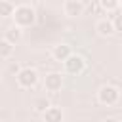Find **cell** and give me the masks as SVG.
<instances>
[{
    "label": "cell",
    "instance_id": "4fadbf2b",
    "mask_svg": "<svg viewBox=\"0 0 122 122\" xmlns=\"http://www.w3.org/2000/svg\"><path fill=\"white\" fill-rule=\"evenodd\" d=\"M99 6L105 11H116L122 4H120V0H99Z\"/></svg>",
    "mask_w": 122,
    "mask_h": 122
},
{
    "label": "cell",
    "instance_id": "6da1fadb",
    "mask_svg": "<svg viewBox=\"0 0 122 122\" xmlns=\"http://www.w3.org/2000/svg\"><path fill=\"white\" fill-rule=\"evenodd\" d=\"M11 19H13L15 25L27 29V27L34 25V21H36V11H34V8L29 6V4H21V6H15V11H13Z\"/></svg>",
    "mask_w": 122,
    "mask_h": 122
},
{
    "label": "cell",
    "instance_id": "8fae6325",
    "mask_svg": "<svg viewBox=\"0 0 122 122\" xmlns=\"http://www.w3.org/2000/svg\"><path fill=\"white\" fill-rule=\"evenodd\" d=\"M13 51H15V44L10 42V40H6V38L2 36V42H0V59H2V61H8V59L13 55Z\"/></svg>",
    "mask_w": 122,
    "mask_h": 122
},
{
    "label": "cell",
    "instance_id": "2e32d148",
    "mask_svg": "<svg viewBox=\"0 0 122 122\" xmlns=\"http://www.w3.org/2000/svg\"><path fill=\"white\" fill-rule=\"evenodd\" d=\"M120 4H122V0H120Z\"/></svg>",
    "mask_w": 122,
    "mask_h": 122
},
{
    "label": "cell",
    "instance_id": "7a4b0ae2",
    "mask_svg": "<svg viewBox=\"0 0 122 122\" xmlns=\"http://www.w3.org/2000/svg\"><path fill=\"white\" fill-rule=\"evenodd\" d=\"M15 80H17V86H19V88H23V90H30V88H34V86L38 84L40 74H38V71L32 69V67H23V69L17 71Z\"/></svg>",
    "mask_w": 122,
    "mask_h": 122
},
{
    "label": "cell",
    "instance_id": "277c9868",
    "mask_svg": "<svg viewBox=\"0 0 122 122\" xmlns=\"http://www.w3.org/2000/svg\"><path fill=\"white\" fill-rule=\"evenodd\" d=\"M63 67H65V72H67V74L78 76V74H82V72L86 71V59H84L82 55H78V53H72V55L63 63Z\"/></svg>",
    "mask_w": 122,
    "mask_h": 122
},
{
    "label": "cell",
    "instance_id": "9c48e42d",
    "mask_svg": "<svg viewBox=\"0 0 122 122\" xmlns=\"http://www.w3.org/2000/svg\"><path fill=\"white\" fill-rule=\"evenodd\" d=\"M42 118H44L46 122H61V120L65 118V112H63L61 107H53V105H50V107L42 112Z\"/></svg>",
    "mask_w": 122,
    "mask_h": 122
},
{
    "label": "cell",
    "instance_id": "5bb4252c",
    "mask_svg": "<svg viewBox=\"0 0 122 122\" xmlns=\"http://www.w3.org/2000/svg\"><path fill=\"white\" fill-rule=\"evenodd\" d=\"M50 105H51V103H50L46 97H40V99H36V101H34V111H36V112H44Z\"/></svg>",
    "mask_w": 122,
    "mask_h": 122
},
{
    "label": "cell",
    "instance_id": "30bf717a",
    "mask_svg": "<svg viewBox=\"0 0 122 122\" xmlns=\"http://www.w3.org/2000/svg\"><path fill=\"white\" fill-rule=\"evenodd\" d=\"M4 38L6 40H10V42H13V44H17L21 38H23V27H19V25H11V27H8L6 30H4Z\"/></svg>",
    "mask_w": 122,
    "mask_h": 122
},
{
    "label": "cell",
    "instance_id": "52a82bcc",
    "mask_svg": "<svg viewBox=\"0 0 122 122\" xmlns=\"http://www.w3.org/2000/svg\"><path fill=\"white\" fill-rule=\"evenodd\" d=\"M95 30H97V34L103 36V38H109V36H112V34L116 32L112 19H107V17H105V19H99V21L95 23Z\"/></svg>",
    "mask_w": 122,
    "mask_h": 122
},
{
    "label": "cell",
    "instance_id": "9a60e30c",
    "mask_svg": "<svg viewBox=\"0 0 122 122\" xmlns=\"http://www.w3.org/2000/svg\"><path fill=\"white\" fill-rule=\"evenodd\" d=\"M112 23H114V29H116V32H122V13H118V15H114V19H112Z\"/></svg>",
    "mask_w": 122,
    "mask_h": 122
},
{
    "label": "cell",
    "instance_id": "7c38bea8",
    "mask_svg": "<svg viewBox=\"0 0 122 122\" xmlns=\"http://www.w3.org/2000/svg\"><path fill=\"white\" fill-rule=\"evenodd\" d=\"M13 11H15V6H13L10 0H2V2H0V15H2L4 19L11 17Z\"/></svg>",
    "mask_w": 122,
    "mask_h": 122
},
{
    "label": "cell",
    "instance_id": "3957f363",
    "mask_svg": "<svg viewBox=\"0 0 122 122\" xmlns=\"http://www.w3.org/2000/svg\"><path fill=\"white\" fill-rule=\"evenodd\" d=\"M118 99H120V90L116 86H112V84H105V86H101L97 90V101L101 105H105V107L116 105Z\"/></svg>",
    "mask_w": 122,
    "mask_h": 122
},
{
    "label": "cell",
    "instance_id": "8992f818",
    "mask_svg": "<svg viewBox=\"0 0 122 122\" xmlns=\"http://www.w3.org/2000/svg\"><path fill=\"white\" fill-rule=\"evenodd\" d=\"M86 6L82 4V0H65L63 4V11L67 17H80L84 13Z\"/></svg>",
    "mask_w": 122,
    "mask_h": 122
},
{
    "label": "cell",
    "instance_id": "5b68a950",
    "mask_svg": "<svg viewBox=\"0 0 122 122\" xmlns=\"http://www.w3.org/2000/svg\"><path fill=\"white\" fill-rule=\"evenodd\" d=\"M63 88V74L61 72H48L44 76V90L50 93H57Z\"/></svg>",
    "mask_w": 122,
    "mask_h": 122
},
{
    "label": "cell",
    "instance_id": "ba28073f",
    "mask_svg": "<svg viewBox=\"0 0 122 122\" xmlns=\"http://www.w3.org/2000/svg\"><path fill=\"white\" fill-rule=\"evenodd\" d=\"M71 55H72V48H71L69 44H57V46H53V50H51V57H53L55 61H59V63H65Z\"/></svg>",
    "mask_w": 122,
    "mask_h": 122
}]
</instances>
